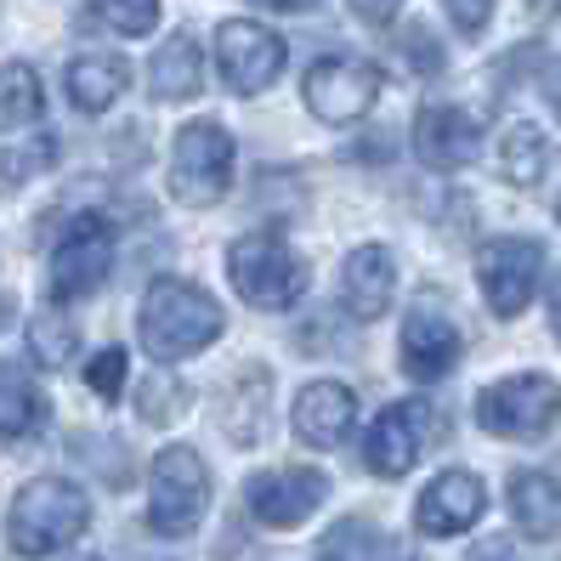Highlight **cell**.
Here are the masks:
<instances>
[{"label": "cell", "instance_id": "cell-10", "mask_svg": "<svg viewBox=\"0 0 561 561\" xmlns=\"http://www.w3.org/2000/svg\"><path fill=\"white\" fill-rule=\"evenodd\" d=\"M539 273H545V250L534 239H493L477 255V278H482L493 318H522L539 289Z\"/></svg>", "mask_w": 561, "mask_h": 561}, {"label": "cell", "instance_id": "cell-1", "mask_svg": "<svg viewBox=\"0 0 561 561\" xmlns=\"http://www.w3.org/2000/svg\"><path fill=\"white\" fill-rule=\"evenodd\" d=\"M142 346L153 363H182L221 335V301L187 278H153L142 295Z\"/></svg>", "mask_w": 561, "mask_h": 561}, {"label": "cell", "instance_id": "cell-35", "mask_svg": "<svg viewBox=\"0 0 561 561\" xmlns=\"http://www.w3.org/2000/svg\"><path fill=\"white\" fill-rule=\"evenodd\" d=\"M477 561H511V556H505V545H488V556H477Z\"/></svg>", "mask_w": 561, "mask_h": 561}, {"label": "cell", "instance_id": "cell-7", "mask_svg": "<svg viewBox=\"0 0 561 561\" xmlns=\"http://www.w3.org/2000/svg\"><path fill=\"white\" fill-rule=\"evenodd\" d=\"M556 414H561V391L550 375H511L477 398V425L493 437H511V443L545 437L556 425Z\"/></svg>", "mask_w": 561, "mask_h": 561}, {"label": "cell", "instance_id": "cell-21", "mask_svg": "<svg viewBox=\"0 0 561 561\" xmlns=\"http://www.w3.org/2000/svg\"><path fill=\"white\" fill-rule=\"evenodd\" d=\"M205 80V51L193 35H176V41H164L159 57H153V69H148V85L159 103H182V96H193Z\"/></svg>", "mask_w": 561, "mask_h": 561}, {"label": "cell", "instance_id": "cell-13", "mask_svg": "<svg viewBox=\"0 0 561 561\" xmlns=\"http://www.w3.org/2000/svg\"><path fill=\"white\" fill-rule=\"evenodd\" d=\"M482 505H488V493L471 471H443L432 488L420 493V505H414V527L425 539H454V534H466V527L482 522Z\"/></svg>", "mask_w": 561, "mask_h": 561}, {"label": "cell", "instance_id": "cell-12", "mask_svg": "<svg viewBox=\"0 0 561 561\" xmlns=\"http://www.w3.org/2000/svg\"><path fill=\"white\" fill-rule=\"evenodd\" d=\"M425 432H432V409L425 403H391L369 425V437H363V466H369L375 477H403L420 459Z\"/></svg>", "mask_w": 561, "mask_h": 561}, {"label": "cell", "instance_id": "cell-27", "mask_svg": "<svg viewBox=\"0 0 561 561\" xmlns=\"http://www.w3.org/2000/svg\"><path fill=\"white\" fill-rule=\"evenodd\" d=\"M96 7V18H103L114 35H148V28L159 23V0H91Z\"/></svg>", "mask_w": 561, "mask_h": 561}, {"label": "cell", "instance_id": "cell-28", "mask_svg": "<svg viewBox=\"0 0 561 561\" xmlns=\"http://www.w3.org/2000/svg\"><path fill=\"white\" fill-rule=\"evenodd\" d=\"M85 386L96 391L103 403H114L119 391H125V352L119 346H103L91 363H85Z\"/></svg>", "mask_w": 561, "mask_h": 561}, {"label": "cell", "instance_id": "cell-11", "mask_svg": "<svg viewBox=\"0 0 561 561\" xmlns=\"http://www.w3.org/2000/svg\"><path fill=\"white\" fill-rule=\"evenodd\" d=\"M323 493H329L323 471H312V466H278V471L250 477L244 511H250L261 527H301V522L323 505Z\"/></svg>", "mask_w": 561, "mask_h": 561}, {"label": "cell", "instance_id": "cell-5", "mask_svg": "<svg viewBox=\"0 0 561 561\" xmlns=\"http://www.w3.org/2000/svg\"><path fill=\"white\" fill-rule=\"evenodd\" d=\"M114 267V221L80 210L51 244V267H46V295L51 301H80V295H96V284Z\"/></svg>", "mask_w": 561, "mask_h": 561}, {"label": "cell", "instance_id": "cell-33", "mask_svg": "<svg viewBox=\"0 0 561 561\" xmlns=\"http://www.w3.org/2000/svg\"><path fill=\"white\" fill-rule=\"evenodd\" d=\"M250 7H267V12H312L318 0H250Z\"/></svg>", "mask_w": 561, "mask_h": 561}, {"label": "cell", "instance_id": "cell-25", "mask_svg": "<svg viewBox=\"0 0 561 561\" xmlns=\"http://www.w3.org/2000/svg\"><path fill=\"white\" fill-rule=\"evenodd\" d=\"M75 352H80V335H75V323L62 318V312L46 307L35 323H28V357H35L41 369H62Z\"/></svg>", "mask_w": 561, "mask_h": 561}, {"label": "cell", "instance_id": "cell-9", "mask_svg": "<svg viewBox=\"0 0 561 561\" xmlns=\"http://www.w3.org/2000/svg\"><path fill=\"white\" fill-rule=\"evenodd\" d=\"M216 62H221L227 91L261 96V91L284 75V41L273 35V28L250 23V18H233V23L216 28Z\"/></svg>", "mask_w": 561, "mask_h": 561}, {"label": "cell", "instance_id": "cell-17", "mask_svg": "<svg viewBox=\"0 0 561 561\" xmlns=\"http://www.w3.org/2000/svg\"><path fill=\"white\" fill-rule=\"evenodd\" d=\"M459 363V329L437 312H414L403 323V369L414 380H443Z\"/></svg>", "mask_w": 561, "mask_h": 561}, {"label": "cell", "instance_id": "cell-8", "mask_svg": "<svg viewBox=\"0 0 561 561\" xmlns=\"http://www.w3.org/2000/svg\"><path fill=\"white\" fill-rule=\"evenodd\" d=\"M380 103V69L369 57H318L307 69V108L329 125H352Z\"/></svg>", "mask_w": 561, "mask_h": 561}, {"label": "cell", "instance_id": "cell-14", "mask_svg": "<svg viewBox=\"0 0 561 561\" xmlns=\"http://www.w3.org/2000/svg\"><path fill=\"white\" fill-rule=\"evenodd\" d=\"M477 142H482L477 119L448 108V103L420 108V119H414V153L432 164V171H459V164H471L477 159Z\"/></svg>", "mask_w": 561, "mask_h": 561}, {"label": "cell", "instance_id": "cell-19", "mask_svg": "<svg viewBox=\"0 0 561 561\" xmlns=\"http://www.w3.org/2000/svg\"><path fill=\"white\" fill-rule=\"evenodd\" d=\"M125 85H130V69H125V57H114V51H85V57L69 62V96H75L80 114L114 108L125 96Z\"/></svg>", "mask_w": 561, "mask_h": 561}, {"label": "cell", "instance_id": "cell-16", "mask_svg": "<svg viewBox=\"0 0 561 561\" xmlns=\"http://www.w3.org/2000/svg\"><path fill=\"white\" fill-rule=\"evenodd\" d=\"M391 289H398V267H391V250L380 244H363L346 255V273H341V301L357 323H375L391 307Z\"/></svg>", "mask_w": 561, "mask_h": 561}, {"label": "cell", "instance_id": "cell-20", "mask_svg": "<svg viewBox=\"0 0 561 561\" xmlns=\"http://www.w3.org/2000/svg\"><path fill=\"white\" fill-rule=\"evenodd\" d=\"M511 516L527 539H556L561 534V477L550 471L511 477Z\"/></svg>", "mask_w": 561, "mask_h": 561}, {"label": "cell", "instance_id": "cell-23", "mask_svg": "<svg viewBox=\"0 0 561 561\" xmlns=\"http://www.w3.org/2000/svg\"><path fill=\"white\" fill-rule=\"evenodd\" d=\"M500 171L516 182V187H534L545 176V137H539V125H505V137H500Z\"/></svg>", "mask_w": 561, "mask_h": 561}, {"label": "cell", "instance_id": "cell-32", "mask_svg": "<svg viewBox=\"0 0 561 561\" xmlns=\"http://www.w3.org/2000/svg\"><path fill=\"white\" fill-rule=\"evenodd\" d=\"M398 7H403V0H352V12L369 18V23H391V18H398Z\"/></svg>", "mask_w": 561, "mask_h": 561}, {"label": "cell", "instance_id": "cell-15", "mask_svg": "<svg viewBox=\"0 0 561 561\" xmlns=\"http://www.w3.org/2000/svg\"><path fill=\"white\" fill-rule=\"evenodd\" d=\"M352 414H357V398L341 380H312L301 398H295V437L307 448H335L352 432Z\"/></svg>", "mask_w": 561, "mask_h": 561}, {"label": "cell", "instance_id": "cell-38", "mask_svg": "<svg viewBox=\"0 0 561 561\" xmlns=\"http://www.w3.org/2000/svg\"><path fill=\"white\" fill-rule=\"evenodd\" d=\"M75 561H96V556H75Z\"/></svg>", "mask_w": 561, "mask_h": 561}, {"label": "cell", "instance_id": "cell-2", "mask_svg": "<svg viewBox=\"0 0 561 561\" xmlns=\"http://www.w3.org/2000/svg\"><path fill=\"white\" fill-rule=\"evenodd\" d=\"M91 527V500L62 482V477H41L28 482L18 500H12V516H7V539L23 561H41V556H57L69 550L80 534Z\"/></svg>", "mask_w": 561, "mask_h": 561}, {"label": "cell", "instance_id": "cell-30", "mask_svg": "<svg viewBox=\"0 0 561 561\" xmlns=\"http://www.w3.org/2000/svg\"><path fill=\"white\" fill-rule=\"evenodd\" d=\"M443 7H448V18H454L459 35H482L488 18H493V0H443Z\"/></svg>", "mask_w": 561, "mask_h": 561}, {"label": "cell", "instance_id": "cell-6", "mask_svg": "<svg viewBox=\"0 0 561 561\" xmlns=\"http://www.w3.org/2000/svg\"><path fill=\"white\" fill-rule=\"evenodd\" d=\"M227 182H233V137L216 119H193L176 130V153H171V193L182 205L205 210L216 205Z\"/></svg>", "mask_w": 561, "mask_h": 561}, {"label": "cell", "instance_id": "cell-31", "mask_svg": "<svg viewBox=\"0 0 561 561\" xmlns=\"http://www.w3.org/2000/svg\"><path fill=\"white\" fill-rule=\"evenodd\" d=\"M409 62H420L425 75H437V69H443V51H437V41L425 35V28H414V35H409Z\"/></svg>", "mask_w": 561, "mask_h": 561}, {"label": "cell", "instance_id": "cell-3", "mask_svg": "<svg viewBox=\"0 0 561 561\" xmlns=\"http://www.w3.org/2000/svg\"><path fill=\"white\" fill-rule=\"evenodd\" d=\"M227 273H233L244 301L261 312H284L307 295V261L278 233H244L233 244V255H227Z\"/></svg>", "mask_w": 561, "mask_h": 561}, {"label": "cell", "instance_id": "cell-24", "mask_svg": "<svg viewBox=\"0 0 561 561\" xmlns=\"http://www.w3.org/2000/svg\"><path fill=\"white\" fill-rule=\"evenodd\" d=\"M318 556L323 561H380L386 556V534H380V527H369L363 516H346V522H335L323 534Z\"/></svg>", "mask_w": 561, "mask_h": 561}, {"label": "cell", "instance_id": "cell-18", "mask_svg": "<svg viewBox=\"0 0 561 561\" xmlns=\"http://www.w3.org/2000/svg\"><path fill=\"white\" fill-rule=\"evenodd\" d=\"M46 391L35 386V375L0 363V448H18V443H35L46 432Z\"/></svg>", "mask_w": 561, "mask_h": 561}, {"label": "cell", "instance_id": "cell-36", "mask_svg": "<svg viewBox=\"0 0 561 561\" xmlns=\"http://www.w3.org/2000/svg\"><path fill=\"white\" fill-rule=\"evenodd\" d=\"M550 96H556V114H561V69H556V85H550Z\"/></svg>", "mask_w": 561, "mask_h": 561}, {"label": "cell", "instance_id": "cell-22", "mask_svg": "<svg viewBox=\"0 0 561 561\" xmlns=\"http://www.w3.org/2000/svg\"><path fill=\"white\" fill-rule=\"evenodd\" d=\"M46 96H41V75L28 62H0V130H18L28 119H41Z\"/></svg>", "mask_w": 561, "mask_h": 561}, {"label": "cell", "instance_id": "cell-37", "mask_svg": "<svg viewBox=\"0 0 561 561\" xmlns=\"http://www.w3.org/2000/svg\"><path fill=\"white\" fill-rule=\"evenodd\" d=\"M0 318H12V295H7V301H0Z\"/></svg>", "mask_w": 561, "mask_h": 561}, {"label": "cell", "instance_id": "cell-29", "mask_svg": "<svg viewBox=\"0 0 561 561\" xmlns=\"http://www.w3.org/2000/svg\"><path fill=\"white\" fill-rule=\"evenodd\" d=\"M46 159H51V137H35V148H18L12 159H0V182H7V187H18L28 171H41Z\"/></svg>", "mask_w": 561, "mask_h": 561}, {"label": "cell", "instance_id": "cell-4", "mask_svg": "<svg viewBox=\"0 0 561 561\" xmlns=\"http://www.w3.org/2000/svg\"><path fill=\"white\" fill-rule=\"evenodd\" d=\"M210 505V471L193 448H164L148 466V527L164 539H182L199 527Z\"/></svg>", "mask_w": 561, "mask_h": 561}, {"label": "cell", "instance_id": "cell-34", "mask_svg": "<svg viewBox=\"0 0 561 561\" xmlns=\"http://www.w3.org/2000/svg\"><path fill=\"white\" fill-rule=\"evenodd\" d=\"M550 323H556V341H561V278H556V289H550Z\"/></svg>", "mask_w": 561, "mask_h": 561}, {"label": "cell", "instance_id": "cell-26", "mask_svg": "<svg viewBox=\"0 0 561 561\" xmlns=\"http://www.w3.org/2000/svg\"><path fill=\"white\" fill-rule=\"evenodd\" d=\"M187 403H193V391H187V380H176L171 369L148 375V380H142V391H137V409H142V420H148V425H171V420H182V414H187Z\"/></svg>", "mask_w": 561, "mask_h": 561}]
</instances>
